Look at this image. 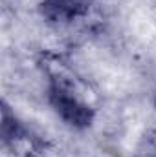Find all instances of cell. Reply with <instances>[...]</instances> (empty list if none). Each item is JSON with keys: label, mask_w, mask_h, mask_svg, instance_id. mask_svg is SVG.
I'll list each match as a JSON object with an SVG mask.
<instances>
[{"label": "cell", "mask_w": 156, "mask_h": 157, "mask_svg": "<svg viewBox=\"0 0 156 157\" xmlns=\"http://www.w3.org/2000/svg\"><path fill=\"white\" fill-rule=\"evenodd\" d=\"M46 75L50 80L51 102L63 119L77 126L86 124L92 117V106L83 80L57 59L46 64Z\"/></svg>", "instance_id": "obj_1"}, {"label": "cell", "mask_w": 156, "mask_h": 157, "mask_svg": "<svg viewBox=\"0 0 156 157\" xmlns=\"http://www.w3.org/2000/svg\"><path fill=\"white\" fill-rule=\"evenodd\" d=\"M92 0H51L53 9L63 17H79L84 15Z\"/></svg>", "instance_id": "obj_2"}, {"label": "cell", "mask_w": 156, "mask_h": 157, "mask_svg": "<svg viewBox=\"0 0 156 157\" xmlns=\"http://www.w3.org/2000/svg\"><path fill=\"white\" fill-rule=\"evenodd\" d=\"M147 157H149V155H147Z\"/></svg>", "instance_id": "obj_3"}]
</instances>
